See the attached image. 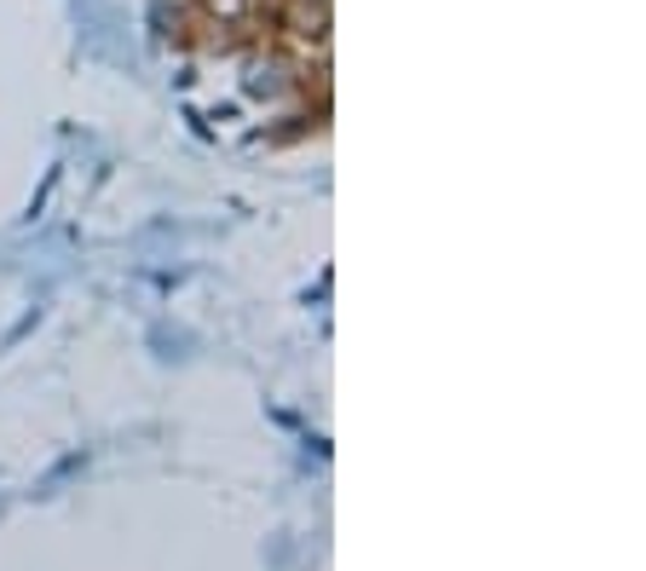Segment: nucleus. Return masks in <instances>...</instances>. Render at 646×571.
<instances>
[{"label": "nucleus", "mask_w": 646, "mask_h": 571, "mask_svg": "<svg viewBox=\"0 0 646 571\" xmlns=\"http://www.w3.org/2000/svg\"><path fill=\"white\" fill-rule=\"evenodd\" d=\"M249 93H277V70L272 64H249V81H242Z\"/></svg>", "instance_id": "obj_1"}, {"label": "nucleus", "mask_w": 646, "mask_h": 571, "mask_svg": "<svg viewBox=\"0 0 646 571\" xmlns=\"http://www.w3.org/2000/svg\"><path fill=\"white\" fill-rule=\"evenodd\" d=\"M214 17H242V0H208Z\"/></svg>", "instance_id": "obj_2"}]
</instances>
